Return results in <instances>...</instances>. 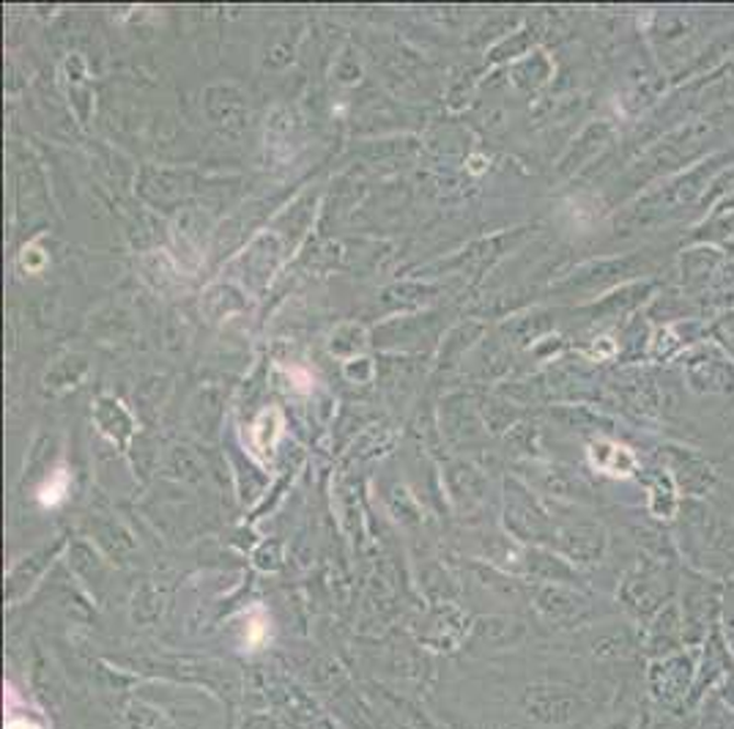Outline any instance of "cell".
<instances>
[{
	"label": "cell",
	"mask_w": 734,
	"mask_h": 729,
	"mask_svg": "<svg viewBox=\"0 0 734 729\" xmlns=\"http://www.w3.org/2000/svg\"><path fill=\"white\" fill-rule=\"evenodd\" d=\"M5 729H44V727L27 716H11L9 721H5Z\"/></svg>",
	"instance_id": "3"
},
{
	"label": "cell",
	"mask_w": 734,
	"mask_h": 729,
	"mask_svg": "<svg viewBox=\"0 0 734 729\" xmlns=\"http://www.w3.org/2000/svg\"><path fill=\"white\" fill-rule=\"evenodd\" d=\"M66 488H69V475H66V469H58L55 475H49L47 482L42 486V491H38V502L47 504V508L64 502Z\"/></svg>",
	"instance_id": "2"
},
{
	"label": "cell",
	"mask_w": 734,
	"mask_h": 729,
	"mask_svg": "<svg viewBox=\"0 0 734 729\" xmlns=\"http://www.w3.org/2000/svg\"><path fill=\"white\" fill-rule=\"evenodd\" d=\"M526 713H529L535 721L542 724H562L567 718H573L578 713L581 699L578 696L567 694V691H553V688H531L526 691L524 699Z\"/></svg>",
	"instance_id": "1"
}]
</instances>
